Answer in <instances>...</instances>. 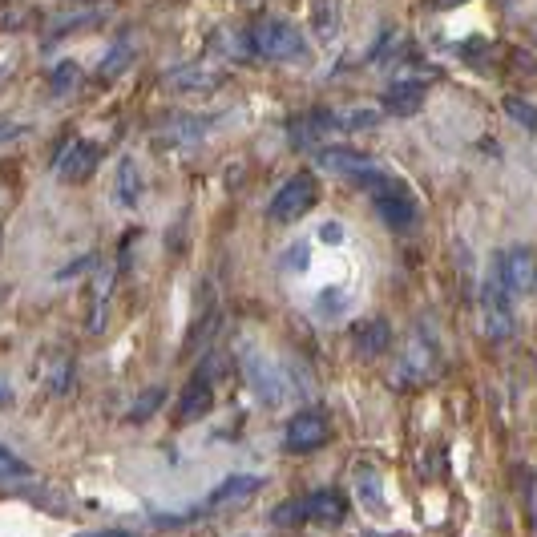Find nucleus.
<instances>
[{"label": "nucleus", "instance_id": "nucleus-27", "mask_svg": "<svg viewBox=\"0 0 537 537\" xmlns=\"http://www.w3.org/2000/svg\"><path fill=\"white\" fill-rule=\"evenodd\" d=\"M505 114H509L517 126H525V130L537 134V105H529L525 97H505Z\"/></svg>", "mask_w": 537, "mask_h": 537}, {"label": "nucleus", "instance_id": "nucleus-7", "mask_svg": "<svg viewBox=\"0 0 537 537\" xmlns=\"http://www.w3.org/2000/svg\"><path fill=\"white\" fill-rule=\"evenodd\" d=\"M332 437V420L324 408H303L287 420L283 428V445L287 453H315V449H324Z\"/></svg>", "mask_w": 537, "mask_h": 537}, {"label": "nucleus", "instance_id": "nucleus-11", "mask_svg": "<svg viewBox=\"0 0 537 537\" xmlns=\"http://www.w3.org/2000/svg\"><path fill=\"white\" fill-rule=\"evenodd\" d=\"M493 271L501 275V283L509 287V295L517 299V295H525V291L533 287V279H537V259H533L529 247H505L501 259L493 263Z\"/></svg>", "mask_w": 537, "mask_h": 537}, {"label": "nucleus", "instance_id": "nucleus-28", "mask_svg": "<svg viewBox=\"0 0 537 537\" xmlns=\"http://www.w3.org/2000/svg\"><path fill=\"white\" fill-rule=\"evenodd\" d=\"M336 5H340V0H324V5L315 9V33L324 37V41H332V37L340 33V25H336V21H340V13L332 17V9H336Z\"/></svg>", "mask_w": 537, "mask_h": 537}, {"label": "nucleus", "instance_id": "nucleus-1", "mask_svg": "<svg viewBox=\"0 0 537 537\" xmlns=\"http://www.w3.org/2000/svg\"><path fill=\"white\" fill-rule=\"evenodd\" d=\"M247 41H251V53L255 57H267V61H307V41H303V33L295 29V25H287V21H279V17H267V21H259L251 33H247Z\"/></svg>", "mask_w": 537, "mask_h": 537}, {"label": "nucleus", "instance_id": "nucleus-8", "mask_svg": "<svg viewBox=\"0 0 537 537\" xmlns=\"http://www.w3.org/2000/svg\"><path fill=\"white\" fill-rule=\"evenodd\" d=\"M428 81H433V73L400 69V73H396V81H392V85H388V93H384V114H392V118H408V114H416L420 105H424Z\"/></svg>", "mask_w": 537, "mask_h": 537}, {"label": "nucleus", "instance_id": "nucleus-15", "mask_svg": "<svg viewBox=\"0 0 537 537\" xmlns=\"http://www.w3.org/2000/svg\"><path fill=\"white\" fill-rule=\"evenodd\" d=\"M295 505H299L303 521H344V513H348V497L340 489H315V493L299 497Z\"/></svg>", "mask_w": 537, "mask_h": 537}, {"label": "nucleus", "instance_id": "nucleus-10", "mask_svg": "<svg viewBox=\"0 0 537 537\" xmlns=\"http://www.w3.org/2000/svg\"><path fill=\"white\" fill-rule=\"evenodd\" d=\"M97 162H101V146H97V142L69 138V142L61 146L53 170H57V178H65V182H85V178L97 170Z\"/></svg>", "mask_w": 537, "mask_h": 537}, {"label": "nucleus", "instance_id": "nucleus-31", "mask_svg": "<svg viewBox=\"0 0 537 537\" xmlns=\"http://www.w3.org/2000/svg\"><path fill=\"white\" fill-rule=\"evenodd\" d=\"M319 239H324V243H340L344 239V227L340 223H328L324 231H319Z\"/></svg>", "mask_w": 537, "mask_h": 537}, {"label": "nucleus", "instance_id": "nucleus-19", "mask_svg": "<svg viewBox=\"0 0 537 537\" xmlns=\"http://www.w3.org/2000/svg\"><path fill=\"white\" fill-rule=\"evenodd\" d=\"M356 497H360L364 509L384 513V481H380V473L372 465H360L356 469Z\"/></svg>", "mask_w": 537, "mask_h": 537}, {"label": "nucleus", "instance_id": "nucleus-23", "mask_svg": "<svg viewBox=\"0 0 537 537\" xmlns=\"http://www.w3.org/2000/svg\"><path fill=\"white\" fill-rule=\"evenodd\" d=\"M130 61H134V45H130V41H118L110 53H105V61H101L97 77H101V81H114V77H118V73H122Z\"/></svg>", "mask_w": 537, "mask_h": 537}, {"label": "nucleus", "instance_id": "nucleus-4", "mask_svg": "<svg viewBox=\"0 0 537 537\" xmlns=\"http://www.w3.org/2000/svg\"><path fill=\"white\" fill-rule=\"evenodd\" d=\"M315 166L324 170V174L348 178V182H356V186H364V190H368V186L380 178L376 162H372L368 154L352 150V146H319V150H315Z\"/></svg>", "mask_w": 537, "mask_h": 537}, {"label": "nucleus", "instance_id": "nucleus-20", "mask_svg": "<svg viewBox=\"0 0 537 537\" xmlns=\"http://www.w3.org/2000/svg\"><path fill=\"white\" fill-rule=\"evenodd\" d=\"M380 126V110L376 105H348V110H336V130H376Z\"/></svg>", "mask_w": 537, "mask_h": 537}, {"label": "nucleus", "instance_id": "nucleus-13", "mask_svg": "<svg viewBox=\"0 0 537 537\" xmlns=\"http://www.w3.org/2000/svg\"><path fill=\"white\" fill-rule=\"evenodd\" d=\"M214 122H219V118H210V114H182V118H170L154 134V142L158 146H190V142H202L214 130Z\"/></svg>", "mask_w": 537, "mask_h": 537}, {"label": "nucleus", "instance_id": "nucleus-6", "mask_svg": "<svg viewBox=\"0 0 537 537\" xmlns=\"http://www.w3.org/2000/svg\"><path fill=\"white\" fill-rule=\"evenodd\" d=\"M481 319H485V336L489 340H509L513 336V295L501 283L497 271L485 275L481 283Z\"/></svg>", "mask_w": 537, "mask_h": 537}, {"label": "nucleus", "instance_id": "nucleus-33", "mask_svg": "<svg viewBox=\"0 0 537 537\" xmlns=\"http://www.w3.org/2000/svg\"><path fill=\"white\" fill-rule=\"evenodd\" d=\"M453 5H461V0H433V9H453Z\"/></svg>", "mask_w": 537, "mask_h": 537}, {"label": "nucleus", "instance_id": "nucleus-25", "mask_svg": "<svg viewBox=\"0 0 537 537\" xmlns=\"http://www.w3.org/2000/svg\"><path fill=\"white\" fill-rule=\"evenodd\" d=\"M105 17V9H77V13H69V17H57V25L49 29V37H65V33H77V29H85L89 21H101Z\"/></svg>", "mask_w": 537, "mask_h": 537}, {"label": "nucleus", "instance_id": "nucleus-34", "mask_svg": "<svg viewBox=\"0 0 537 537\" xmlns=\"http://www.w3.org/2000/svg\"><path fill=\"white\" fill-rule=\"evenodd\" d=\"M0 400H9V384L5 380H0Z\"/></svg>", "mask_w": 537, "mask_h": 537}, {"label": "nucleus", "instance_id": "nucleus-24", "mask_svg": "<svg viewBox=\"0 0 537 537\" xmlns=\"http://www.w3.org/2000/svg\"><path fill=\"white\" fill-rule=\"evenodd\" d=\"M17 481H33V469L17 453H9L5 445H0V485H17Z\"/></svg>", "mask_w": 537, "mask_h": 537}, {"label": "nucleus", "instance_id": "nucleus-2", "mask_svg": "<svg viewBox=\"0 0 537 537\" xmlns=\"http://www.w3.org/2000/svg\"><path fill=\"white\" fill-rule=\"evenodd\" d=\"M368 190H372L376 214H380V219H384L392 231H412V227H416V198L408 194V186H404V182H396V178L380 174Z\"/></svg>", "mask_w": 537, "mask_h": 537}, {"label": "nucleus", "instance_id": "nucleus-14", "mask_svg": "<svg viewBox=\"0 0 537 537\" xmlns=\"http://www.w3.org/2000/svg\"><path fill=\"white\" fill-rule=\"evenodd\" d=\"M352 344H356V356L360 360H376L392 348V328H388V319L372 315V319H360V324L352 328Z\"/></svg>", "mask_w": 537, "mask_h": 537}, {"label": "nucleus", "instance_id": "nucleus-3", "mask_svg": "<svg viewBox=\"0 0 537 537\" xmlns=\"http://www.w3.org/2000/svg\"><path fill=\"white\" fill-rule=\"evenodd\" d=\"M315 198H319L315 178H311L307 170H299V174H291V178L275 190V198H271V206H267V219H271V223H295V219H303V214L315 206Z\"/></svg>", "mask_w": 537, "mask_h": 537}, {"label": "nucleus", "instance_id": "nucleus-35", "mask_svg": "<svg viewBox=\"0 0 537 537\" xmlns=\"http://www.w3.org/2000/svg\"><path fill=\"white\" fill-rule=\"evenodd\" d=\"M0 243H5V235H0Z\"/></svg>", "mask_w": 537, "mask_h": 537}, {"label": "nucleus", "instance_id": "nucleus-18", "mask_svg": "<svg viewBox=\"0 0 537 537\" xmlns=\"http://www.w3.org/2000/svg\"><path fill=\"white\" fill-rule=\"evenodd\" d=\"M259 489H263V477H255V473H235V477H227L219 489H214V493L206 497V505H210V509H219V505H235V501L255 497Z\"/></svg>", "mask_w": 537, "mask_h": 537}, {"label": "nucleus", "instance_id": "nucleus-12", "mask_svg": "<svg viewBox=\"0 0 537 537\" xmlns=\"http://www.w3.org/2000/svg\"><path fill=\"white\" fill-rule=\"evenodd\" d=\"M223 81H227V69L206 65V61L182 65V69H174V73L162 77V85H166L170 93H206V89H219Z\"/></svg>", "mask_w": 537, "mask_h": 537}, {"label": "nucleus", "instance_id": "nucleus-16", "mask_svg": "<svg viewBox=\"0 0 537 537\" xmlns=\"http://www.w3.org/2000/svg\"><path fill=\"white\" fill-rule=\"evenodd\" d=\"M210 408H214V388H210L206 372H198V376L182 388V396H178V424H194V420H202Z\"/></svg>", "mask_w": 537, "mask_h": 537}, {"label": "nucleus", "instance_id": "nucleus-22", "mask_svg": "<svg viewBox=\"0 0 537 537\" xmlns=\"http://www.w3.org/2000/svg\"><path fill=\"white\" fill-rule=\"evenodd\" d=\"M77 85H81V69H77L73 61H61V65L49 73V93H53V97H69V93H77Z\"/></svg>", "mask_w": 537, "mask_h": 537}, {"label": "nucleus", "instance_id": "nucleus-5", "mask_svg": "<svg viewBox=\"0 0 537 537\" xmlns=\"http://www.w3.org/2000/svg\"><path fill=\"white\" fill-rule=\"evenodd\" d=\"M239 368H243L251 392H255L263 404H283V400H287V380H283V372H279L259 348L243 344V348H239Z\"/></svg>", "mask_w": 537, "mask_h": 537}, {"label": "nucleus", "instance_id": "nucleus-21", "mask_svg": "<svg viewBox=\"0 0 537 537\" xmlns=\"http://www.w3.org/2000/svg\"><path fill=\"white\" fill-rule=\"evenodd\" d=\"M142 198V178H138V166L130 162V158H122V166H118V202L122 206H134Z\"/></svg>", "mask_w": 537, "mask_h": 537}, {"label": "nucleus", "instance_id": "nucleus-17", "mask_svg": "<svg viewBox=\"0 0 537 537\" xmlns=\"http://www.w3.org/2000/svg\"><path fill=\"white\" fill-rule=\"evenodd\" d=\"M336 130V110H307L291 122V142L295 146H315L324 134Z\"/></svg>", "mask_w": 537, "mask_h": 537}, {"label": "nucleus", "instance_id": "nucleus-29", "mask_svg": "<svg viewBox=\"0 0 537 537\" xmlns=\"http://www.w3.org/2000/svg\"><path fill=\"white\" fill-rule=\"evenodd\" d=\"M287 267H291V271H303V267H307V243H295V247H291Z\"/></svg>", "mask_w": 537, "mask_h": 537}, {"label": "nucleus", "instance_id": "nucleus-32", "mask_svg": "<svg viewBox=\"0 0 537 537\" xmlns=\"http://www.w3.org/2000/svg\"><path fill=\"white\" fill-rule=\"evenodd\" d=\"M25 126H0V142H9V138H21Z\"/></svg>", "mask_w": 537, "mask_h": 537}, {"label": "nucleus", "instance_id": "nucleus-26", "mask_svg": "<svg viewBox=\"0 0 537 537\" xmlns=\"http://www.w3.org/2000/svg\"><path fill=\"white\" fill-rule=\"evenodd\" d=\"M166 404V388H146L138 400H134V408H130V420L134 424H142V420H150L158 408Z\"/></svg>", "mask_w": 537, "mask_h": 537}, {"label": "nucleus", "instance_id": "nucleus-36", "mask_svg": "<svg viewBox=\"0 0 537 537\" xmlns=\"http://www.w3.org/2000/svg\"><path fill=\"white\" fill-rule=\"evenodd\" d=\"M505 5H513V0H505Z\"/></svg>", "mask_w": 537, "mask_h": 537}, {"label": "nucleus", "instance_id": "nucleus-9", "mask_svg": "<svg viewBox=\"0 0 537 537\" xmlns=\"http://www.w3.org/2000/svg\"><path fill=\"white\" fill-rule=\"evenodd\" d=\"M433 368H437V340H428L424 332H416L408 340V348H404V360L392 372V384H404V388L424 384L428 376H433Z\"/></svg>", "mask_w": 537, "mask_h": 537}, {"label": "nucleus", "instance_id": "nucleus-30", "mask_svg": "<svg viewBox=\"0 0 537 537\" xmlns=\"http://www.w3.org/2000/svg\"><path fill=\"white\" fill-rule=\"evenodd\" d=\"M332 303H336V311H340V307L348 303V295H336V291H324V295H319V307H324V311H328Z\"/></svg>", "mask_w": 537, "mask_h": 537}]
</instances>
